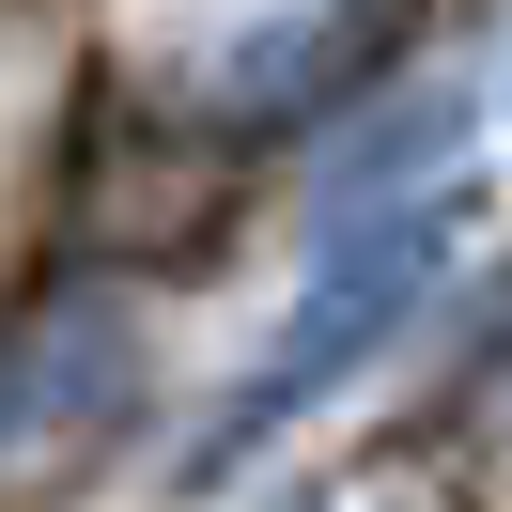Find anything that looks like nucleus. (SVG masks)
<instances>
[{
  "label": "nucleus",
  "instance_id": "nucleus-1",
  "mask_svg": "<svg viewBox=\"0 0 512 512\" xmlns=\"http://www.w3.org/2000/svg\"><path fill=\"white\" fill-rule=\"evenodd\" d=\"M435 249H450V202H388V218H357L342 249L311 264V295H295V311L264 326V357L233 373V404L187 435V481H233L264 435H295V419H311L326 388H342L357 357H373L388 326H404L419 295H435Z\"/></svg>",
  "mask_w": 512,
  "mask_h": 512
},
{
  "label": "nucleus",
  "instance_id": "nucleus-2",
  "mask_svg": "<svg viewBox=\"0 0 512 512\" xmlns=\"http://www.w3.org/2000/svg\"><path fill=\"white\" fill-rule=\"evenodd\" d=\"M125 388H140V326L109 295H47V311L0 326V450L63 435V419H109Z\"/></svg>",
  "mask_w": 512,
  "mask_h": 512
}]
</instances>
